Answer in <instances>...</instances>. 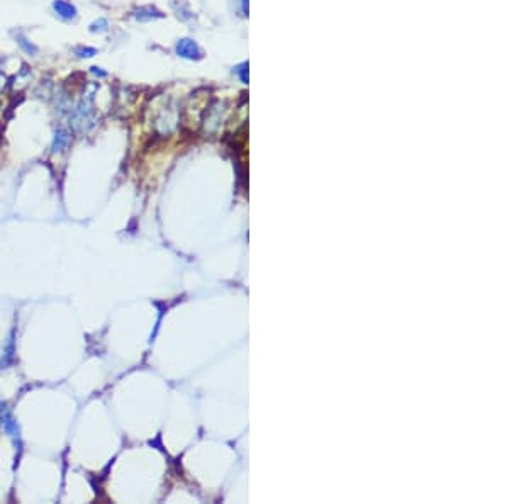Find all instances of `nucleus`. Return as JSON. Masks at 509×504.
<instances>
[{
    "label": "nucleus",
    "instance_id": "f257e3e1",
    "mask_svg": "<svg viewBox=\"0 0 509 504\" xmlns=\"http://www.w3.org/2000/svg\"><path fill=\"white\" fill-rule=\"evenodd\" d=\"M177 53H179L182 58L187 60H199L202 56V51L197 46V43L192 39H182L177 44Z\"/></svg>",
    "mask_w": 509,
    "mask_h": 504
},
{
    "label": "nucleus",
    "instance_id": "f03ea898",
    "mask_svg": "<svg viewBox=\"0 0 509 504\" xmlns=\"http://www.w3.org/2000/svg\"><path fill=\"white\" fill-rule=\"evenodd\" d=\"M53 9L58 14V17H62L63 21H72V19L77 17V7L73 4L67 2V0H54Z\"/></svg>",
    "mask_w": 509,
    "mask_h": 504
},
{
    "label": "nucleus",
    "instance_id": "7ed1b4c3",
    "mask_svg": "<svg viewBox=\"0 0 509 504\" xmlns=\"http://www.w3.org/2000/svg\"><path fill=\"white\" fill-rule=\"evenodd\" d=\"M134 16H136V19H139V21H149V19H155V17H163V14L158 12L156 9H153V7H144V9H139Z\"/></svg>",
    "mask_w": 509,
    "mask_h": 504
},
{
    "label": "nucleus",
    "instance_id": "20e7f679",
    "mask_svg": "<svg viewBox=\"0 0 509 504\" xmlns=\"http://www.w3.org/2000/svg\"><path fill=\"white\" fill-rule=\"evenodd\" d=\"M17 43H19V46H21L22 49L26 51L27 54H37V48L31 43V41H27L24 36L19 34V36H17Z\"/></svg>",
    "mask_w": 509,
    "mask_h": 504
},
{
    "label": "nucleus",
    "instance_id": "39448f33",
    "mask_svg": "<svg viewBox=\"0 0 509 504\" xmlns=\"http://www.w3.org/2000/svg\"><path fill=\"white\" fill-rule=\"evenodd\" d=\"M88 29H90V32H105L109 29V22H107L105 19H97V21L92 22Z\"/></svg>",
    "mask_w": 509,
    "mask_h": 504
},
{
    "label": "nucleus",
    "instance_id": "423d86ee",
    "mask_svg": "<svg viewBox=\"0 0 509 504\" xmlns=\"http://www.w3.org/2000/svg\"><path fill=\"white\" fill-rule=\"evenodd\" d=\"M75 54H77L78 58H92V56L97 54V49L88 48V46H78V48L75 49Z\"/></svg>",
    "mask_w": 509,
    "mask_h": 504
},
{
    "label": "nucleus",
    "instance_id": "0eeeda50",
    "mask_svg": "<svg viewBox=\"0 0 509 504\" xmlns=\"http://www.w3.org/2000/svg\"><path fill=\"white\" fill-rule=\"evenodd\" d=\"M90 72H92L93 75H95V77H102V78L107 77V72H104V70H100L99 67H92V68H90Z\"/></svg>",
    "mask_w": 509,
    "mask_h": 504
}]
</instances>
